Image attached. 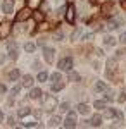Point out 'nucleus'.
Segmentation results:
<instances>
[{
	"label": "nucleus",
	"instance_id": "f257e3e1",
	"mask_svg": "<svg viewBox=\"0 0 126 129\" xmlns=\"http://www.w3.org/2000/svg\"><path fill=\"white\" fill-rule=\"evenodd\" d=\"M59 69L60 71H71L73 69V59L71 57H64V59H60L59 60Z\"/></svg>",
	"mask_w": 126,
	"mask_h": 129
},
{
	"label": "nucleus",
	"instance_id": "f03ea898",
	"mask_svg": "<svg viewBox=\"0 0 126 129\" xmlns=\"http://www.w3.org/2000/svg\"><path fill=\"white\" fill-rule=\"evenodd\" d=\"M64 127H76V114L69 112L66 120H64Z\"/></svg>",
	"mask_w": 126,
	"mask_h": 129
},
{
	"label": "nucleus",
	"instance_id": "7ed1b4c3",
	"mask_svg": "<svg viewBox=\"0 0 126 129\" xmlns=\"http://www.w3.org/2000/svg\"><path fill=\"white\" fill-rule=\"evenodd\" d=\"M31 16H33L31 9H29V7H26V9H23V10L19 12V14L16 16V21H26L28 17H31Z\"/></svg>",
	"mask_w": 126,
	"mask_h": 129
},
{
	"label": "nucleus",
	"instance_id": "20e7f679",
	"mask_svg": "<svg viewBox=\"0 0 126 129\" xmlns=\"http://www.w3.org/2000/svg\"><path fill=\"white\" fill-rule=\"evenodd\" d=\"M54 53H55V50H54V48L45 47V48H43V59L47 60L49 64H52V62H54Z\"/></svg>",
	"mask_w": 126,
	"mask_h": 129
},
{
	"label": "nucleus",
	"instance_id": "39448f33",
	"mask_svg": "<svg viewBox=\"0 0 126 129\" xmlns=\"http://www.w3.org/2000/svg\"><path fill=\"white\" fill-rule=\"evenodd\" d=\"M10 33V24L9 22H4L2 26H0V38H7Z\"/></svg>",
	"mask_w": 126,
	"mask_h": 129
},
{
	"label": "nucleus",
	"instance_id": "423d86ee",
	"mask_svg": "<svg viewBox=\"0 0 126 129\" xmlns=\"http://www.w3.org/2000/svg\"><path fill=\"white\" fill-rule=\"evenodd\" d=\"M2 10H4L5 14H10V12L14 10V4H12V0H5V2L2 4Z\"/></svg>",
	"mask_w": 126,
	"mask_h": 129
},
{
	"label": "nucleus",
	"instance_id": "0eeeda50",
	"mask_svg": "<svg viewBox=\"0 0 126 129\" xmlns=\"http://www.w3.org/2000/svg\"><path fill=\"white\" fill-rule=\"evenodd\" d=\"M45 105H47V110H54L55 109V105H57V102H55V98H54V96H47V98H45Z\"/></svg>",
	"mask_w": 126,
	"mask_h": 129
},
{
	"label": "nucleus",
	"instance_id": "6e6552de",
	"mask_svg": "<svg viewBox=\"0 0 126 129\" xmlns=\"http://www.w3.org/2000/svg\"><path fill=\"white\" fill-rule=\"evenodd\" d=\"M9 57L10 59H17V45L9 43Z\"/></svg>",
	"mask_w": 126,
	"mask_h": 129
},
{
	"label": "nucleus",
	"instance_id": "1a4fd4ad",
	"mask_svg": "<svg viewBox=\"0 0 126 129\" xmlns=\"http://www.w3.org/2000/svg\"><path fill=\"white\" fill-rule=\"evenodd\" d=\"M66 19L69 22H74V7L73 5H69L68 9H66Z\"/></svg>",
	"mask_w": 126,
	"mask_h": 129
},
{
	"label": "nucleus",
	"instance_id": "9d476101",
	"mask_svg": "<svg viewBox=\"0 0 126 129\" xmlns=\"http://www.w3.org/2000/svg\"><path fill=\"white\" fill-rule=\"evenodd\" d=\"M41 89L40 88H33L31 91H29V98H33V100H38V98H41Z\"/></svg>",
	"mask_w": 126,
	"mask_h": 129
},
{
	"label": "nucleus",
	"instance_id": "9b49d317",
	"mask_svg": "<svg viewBox=\"0 0 126 129\" xmlns=\"http://www.w3.org/2000/svg\"><path fill=\"white\" fill-rule=\"evenodd\" d=\"M78 112H79L81 115H88V114H90V107H88L87 103H79V105H78Z\"/></svg>",
	"mask_w": 126,
	"mask_h": 129
},
{
	"label": "nucleus",
	"instance_id": "f8f14e48",
	"mask_svg": "<svg viewBox=\"0 0 126 129\" xmlns=\"http://www.w3.org/2000/svg\"><path fill=\"white\" fill-rule=\"evenodd\" d=\"M7 78H9V81H17L21 78V72L17 69H14V71H10L9 74H7Z\"/></svg>",
	"mask_w": 126,
	"mask_h": 129
},
{
	"label": "nucleus",
	"instance_id": "ddd939ff",
	"mask_svg": "<svg viewBox=\"0 0 126 129\" xmlns=\"http://www.w3.org/2000/svg\"><path fill=\"white\" fill-rule=\"evenodd\" d=\"M121 24H123L121 19H112V21H109V26H107V28H109V29H117Z\"/></svg>",
	"mask_w": 126,
	"mask_h": 129
},
{
	"label": "nucleus",
	"instance_id": "4468645a",
	"mask_svg": "<svg viewBox=\"0 0 126 129\" xmlns=\"http://www.w3.org/2000/svg\"><path fill=\"white\" fill-rule=\"evenodd\" d=\"M33 83H35V79H33L31 76H24V78H23V86H24V88H31Z\"/></svg>",
	"mask_w": 126,
	"mask_h": 129
},
{
	"label": "nucleus",
	"instance_id": "2eb2a0df",
	"mask_svg": "<svg viewBox=\"0 0 126 129\" xmlns=\"http://www.w3.org/2000/svg\"><path fill=\"white\" fill-rule=\"evenodd\" d=\"M100 124H102V117H100V115H93L92 120H90V126L95 127V126H100Z\"/></svg>",
	"mask_w": 126,
	"mask_h": 129
},
{
	"label": "nucleus",
	"instance_id": "dca6fc26",
	"mask_svg": "<svg viewBox=\"0 0 126 129\" xmlns=\"http://www.w3.org/2000/svg\"><path fill=\"white\" fill-rule=\"evenodd\" d=\"M62 88H64V83H62V81H55V83H52V91H60Z\"/></svg>",
	"mask_w": 126,
	"mask_h": 129
},
{
	"label": "nucleus",
	"instance_id": "f3484780",
	"mask_svg": "<svg viewBox=\"0 0 126 129\" xmlns=\"http://www.w3.org/2000/svg\"><path fill=\"white\" fill-rule=\"evenodd\" d=\"M29 114H31V109H28V107H24V109H21L19 112H17L19 117H26V115H29Z\"/></svg>",
	"mask_w": 126,
	"mask_h": 129
},
{
	"label": "nucleus",
	"instance_id": "a211bd4d",
	"mask_svg": "<svg viewBox=\"0 0 126 129\" xmlns=\"http://www.w3.org/2000/svg\"><path fill=\"white\" fill-rule=\"evenodd\" d=\"M104 43L112 47V45H116V38H114V36H106V38H104Z\"/></svg>",
	"mask_w": 126,
	"mask_h": 129
},
{
	"label": "nucleus",
	"instance_id": "6ab92c4d",
	"mask_svg": "<svg viewBox=\"0 0 126 129\" xmlns=\"http://www.w3.org/2000/svg\"><path fill=\"white\" fill-rule=\"evenodd\" d=\"M95 89H97V91H106V89H107L106 83H104V81H98L97 84H95Z\"/></svg>",
	"mask_w": 126,
	"mask_h": 129
},
{
	"label": "nucleus",
	"instance_id": "aec40b11",
	"mask_svg": "<svg viewBox=\"0 0 126 129\" xmlns=\"http://www.w3.org/2000/svg\"><path fill=\"white\" fill-rule=\"evenodd\" d=\"M93 107H95V109H106V100H97V102L93 103Z\"/></svg>",
	"mask_w": 126,
	"mask_h": 129
},
{
	"label": "nucleus",
	"instance_id": "412c9836",
	"mask_svg": "<svg viewBox=\"0 0 126 129\" xmlns=\"http://www.w3.org/2000/svg\"><path fill=\"white\" fill-rule=\"evenodd\" d=\"M69 79H71V81H79V74H76L74 71L71 69V71H69Z\"/></svg>",
	"mask_w": 126,
	"mask_h": 129
},
{
	"label": "nucleus",
	"instance_id": "4be33fe9",
	"mask_svg": "<svg viewBox=\"0 0 126 129\" xmlns=\"http://www.w3.org/2000/svg\"><path fill=\"white\" fill-rule=\"evenodd\" d=\"M35 48H36V45H35V43H26V45H24V50L29 52V53H31V52H35Z\"/></svg>",
	"mask_w": 126,
	"mask_h": 129
},
{
	"label": "nucleus",
	"instance_id": "5701e85b",
	"mask_svg": "<svg viewBox=\"0 0 126 129\" xmlns=\"http://www.w3.org/2000/svg\"><path fill=\"white\" fill-rule=\"evenodd\" d=\"M59 122H60V119H59V117H52V119H50V122H49V126H50V127H54V126H59Z\"/></svg>",
	"mask_w": 126,
	"mask_h": 129
},
{
	"label": "nucleus",
	"instance_id": "b1692460",
	"mask_svg": "<svg viewBox=\"0 0 126 129\" xmlns=\"http://www.w3.org/2000/svg\"><path fill=\"white\" fill-rule=\"evenodd\" d=\"M47 78H49V74H47L45 71H41V72L38 74V81H41V83H43V81H47Z\"/></svg>",
	"mask_w": 126,
	"mask_h": 129
},
{
	"label": "nucleus",
	"instance_id": "393cba45",
	"mask_svg": "<svg viewBox=\"0 0 126 129\" xmlns=\"http://www.w3.org/2000/svg\"><path fill=\"white\" fill-rule=\"evenodd\" d=\"M52 81H54V83H55V81H62V74H60V72H54V74H52Z\"/></svg>",
	"mask_w": 126,
	"mask_h": 129
},
{
	"label": "nucleus",
	"instance_id": "a878e982",
	"mask_svg": "<svg viewBox=\"0 0 126 129\" xmlns=\"http://www.w3.org/2000/svg\"><path fill=\"white\" fill-rule=\"evenodd\" d=\"M33 17H35L36 21H41L43 19V12H40V10L38 12H33Z\"/></svg>",
	"mask_w": 126,
	"mask_h": 129
},
{
	"label": "nucleus",
	"instance_id": "bb28decb",
	"mask_svg": "<svg viewBox=\"0 0 126 129\" xmlns=\"http://www.w3.org/2000/svg\"><path fill=\"white\" fill-rule=\"evenodd\" d=\"M109 9H112V2H107V4L102 5V10H104V12H107Z\"/></svg>",
	"mask_w": 126,
	"mask_h": 129
},
{
	"label": "nucleus",
	"instance_id": "cd10ccee",
	"mask_svg": "<svg viewBox=\"0 0 126 129\" xmlns=\"http://www.w3.org/2000/svg\"><path fill=\"white\" fill-rule=\"evenodd\" d=\"M60 110H62V112H68V110H69V103H66V102L60 103Z\"/></svg>",
	"mask_w": 126,
	"mask_h": 129
},
{
	"label": "nucleus",
	"instance_id": "c85d7f7f",
	"mask_svg": "<svg viewBox=\"0 0 126 129\" xmlns=\"http://www.w3.org/2000/svg\"><path fill=\"white\" fill-rule=\"evenodd\" d=\"M19 91H21V86H14V88L10 89V93H12V95H17Z\"/></svg>",
	"mask_w": 126,
	"mask_h": 129
},
{
	"label": "nucleus",
	"instance_id": "c756f323",
	"mask_svg": "<svg viewBox=\"0 0 126 129\" xmlns=\"http://www.w3.org/2000/svg\"><path fill=\"white\" fill-rule=\"evenodd\" d=\"M24 127H36V122H26V124H23Z\"/></svg>",
	"mask_w": 126,
	"mask_h": 129
},
{
	"label": "nucleus",
	"instance_id": "7c9ffc66",
	"mask_svg": "<svg viewBox=\"0 0 126 129\" xmlns=\"http://www.w3.org/2000/svg\"><path fill=\"white\" fill-rule=\"evenodd\" d=\"M54 38H57V40H62V38H64V35H62L60 31H57V33L54 35Z\"/></svg>",
	"mask_w": 126,
	"mask_h": 129
},
{
	"label": "nucleus",
	"instance_id": "2f4dec72",
	"mask_svg": "<svg viewBox=\"0 0 126 129\" xmlns=\"http://www.w3.org/2000/svg\"><path fill=\"white\" fill-rule=\"evenodd\" d=\"M5 91H7V89H5V86H4V84H0V93H5Z\"/></svg>",
	"mask_w": 126,
	"mask_h": 129
},
{
	"label": "nucleus",
	"instance_id": "473e14b6",
	"mask_svg": "<svg viewBox=\"0 0 126 129\" xmlns=\"http://www.w3.org/2000/svg\"><path fill=\"white\" fill-rule=\"evenodd\" d=\"M121 7L126 10V0H121Z\"/></svg>",
	"mask_w": 126,
	"mask_h": 129
},
{
	"label": "nucleus",
	"instance_id": "72a5a7b5",
	"mask_svg": "<svg viewBox=\"0 0 126 129\" xmlns=\"http://www.w3.org/2000/svg\"><path fill=\"white\" fill-rule=\"evenodd\" d=\"M121 40H123V41H124V43H126V31H124V33H123V36H121Z\"/></svg>",
	"mask_w": 126,
	"mask_h": 129
},
{
	"label": "nucleus",
	"instance_id": "f704fd0d",
	"mask_svg": "<svg viewBox=\"0 0 126 129\" xmlns=\"http://www.w3.org/2000/svg\"><path fill=\"white\" fill-rule=\"evenodd\" d=\"M4 60H5V57H4V55H0V64H4Z\"/></svg>",
	"mask_w": 126,
	"mask_h": 129
},
{
	"label": "nucleus",
	"instance_id": "c9c22d12",
	"mask_svg": "<svg viewBox=\"0 0 126 129\" xmlns=\"http://www.w3.org/2000/svg\"><path fill=\"white\" fill-rule=\"evenodd\" d=\"M4 120V114H2V110H0V122Z\"/></svg>",
	"mask_w": 126,
	"mask_h": 129
}]
</instances>
